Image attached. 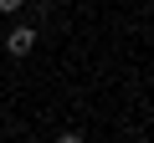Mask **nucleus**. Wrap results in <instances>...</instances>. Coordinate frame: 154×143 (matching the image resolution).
<instances>
[{
	"label": "nucleus",
	"mask_w": 154,
	"mask_h": 143,
	"mask_svg": "<svg viewBox=\"0 0 154 143\" xmlns=\"http://www.w3.org/2000/svg\"><path fill=\"white\" fill-rule=\"evenodd\" d=\"M5 46H11V51H16V56H26V51H31V46H36V31H31V26H16V31H11V36H5Z\"/></svg>",
	"instance_id": "obj_1"
},
{
	"label": "nucleus",
	"mask_w": 154,
	"mask_h": 143,
	"mask_svg": "<svg viewBox=\"0 0 154 143\" xmlns=\"http://www.w3.org/2000/svg\"><path fill=\"white\" fill-rule=\"evenodd\" d=\"M0 10H21V0H0Z\"/></svg>",
	"instance_id": "obj_2"
}]
</instances>
